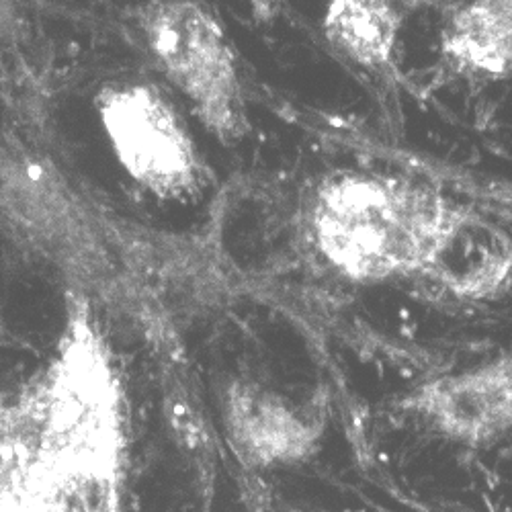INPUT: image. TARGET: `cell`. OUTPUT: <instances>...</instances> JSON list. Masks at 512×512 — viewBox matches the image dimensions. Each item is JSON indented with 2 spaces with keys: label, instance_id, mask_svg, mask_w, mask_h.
<instances>
[{
  "label": "cell",
  "instance_id": "6",
  "mask_svg": "<svg viewBox=\"0 0 512 512\" xmlns=\"http://www.w3.org/2000/svg\"><path fill=\"white\" fill-rule=\"evenodd\" d=\"M222 422L236 457L252 469L287 467L318 453L326 414L254 379H232L222 392Z\"/></svg>",
  "mask_w": 512,
  "mask_h": 512
},
{
  "label": "cell",
  "instance_id": "3",
  "mask_svg": "<svg viewBox=\"0 0 512 512\" xmlns=\"http://www.w3.org/2000/svg\"><path fill=\"white\" fill-rule=\"evenodd\" d=\"M146 48L209 134L236 144L250 132L244 84L230 39L205 5L160 0L138 11Z\"/></svg>",
  "mask_w": 512,
  "mask_h": 512
},
{
  "label": "cell",
  "instance_id": "7",
  "mask_svg": "<svg viewBox=\"0 0 512 512\" xmlns=\"http://www.w3.org/2000/svg\"><path fill=\"white\" fill-rule=\"evenodd\" d=\"M463 304H492L512 291V234L461 203L422 277Z\"/></svg>",
  "mask_w": 512,
  "mask_h": 512
},
{
  "label": "cell",
  "instance_id": "8",
  "mask_svg": "<svg viewBox=\"0 0 512 512\" xmlns=\"http://www.w3.org/2000/svg\"><path fill=\"white\" fill-rule=\"evenodd\" d=\"M439 58L461 80L502 82L512 78V0H476L447 11Z\"/></svg>",
  "mask_w": 512,
  "mask_h": 512
},
{
  "label": "cell",
  "instance_id": "2",
  "mask_svg": "<svg viewBox=\"0 0 512 512\" xmlns=\"http://www.w3.org/2000/svg\"><path fill=\"white\" fill-rule=\"evenodd\" d=\"M459 207L414 177L345 170L312 191L306 232L318 259L349 283L420 279Z\"/></svg>",
  "mask_w": 512,
  "mask_h": 512
},
{
  "label": "cell",
  "instance_id": "4",
  "mask_svg": "<svg viewBox=\"0 0 512 512\" xmlns=\"http://www.w3.org/2000/svg\"><path fill=\"white\" fill-rule=\"evenodd\" d=\"M93 105L119 166L138 187L175 203L203 193L209 170L181 113L158 87L109 82Z\"/></svg>",
  "mask_w": 512,
  "mask_h": 512
},
{
  "label": "cell",
  "instance_id": "9",
  "mask_svg": "<svg viewBox=\"0 0 512 512\" xmlns=\"http://www.w3.org/2000/svg\"><path fill=\"white\" fill-rule=\"evenodd\" d=\"M402 23V11L390 3L334 0L324 13L322 31L334 52L381 74L396 64Z\"/></svg>",
  "mask_w": 512,
  "mask_h": 512
},
{
  "label": "cell",
  "instance_id": "5",
  "mask_svg": "<svg viewBox=\"0 0 512 512\" xmlns=\"http://www.w3.org/2000/svg\"><path fill=\"white\" fill-rule=\"evenodd\" d=\"M398 410L455 447L502 445L512 437V351L418 383L398 400Z\"/></svg>",
  "mask_w": 512,
  "mask_h": 512
},
{
  "label": "cell",
  "instance_id": "1",
  "mask_svg": "<svg viewBox=\"0 0 512 512\" xmlns=\"http://www.w3.org/2000/svg\"><path fill=\"white\" fill-rule=\"evenodd\" d=\"M130 416L89 304L72 300L54 355L0 396V496L127 482Z\"/></svg>",
  "mask_w": 512,
  "mask_h": 512
}]
</instances>
